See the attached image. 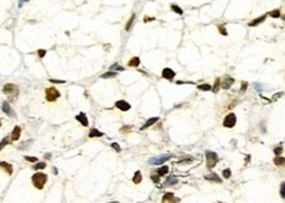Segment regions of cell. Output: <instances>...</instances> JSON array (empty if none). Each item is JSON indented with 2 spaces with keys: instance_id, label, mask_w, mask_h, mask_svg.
Masks as SVG:
<instances>
[{
  "instance_id": "d6986e66",
  "label": "cell",
  "mask_w": 285,
  "mask_h": 203,
  "mask_svg": "<svg viewBox=\"0 0 285 203\" xmlns=\"http://www.w3.org/2000/svg\"><path fill=\"white\" fill-rule=\"evenodd\" d=\"M141 181H142V173L139 170H137L134 173V177H133V182L138 185V184H141Z\"/></svg>"
},
{
  "instance_id": "4316f807",
  "label": "cell",
  "mask_w": 285,
  "mask_h": 203,
  "mask_svg": "<svg viewBox=\"0 0 285 203\" xmlns=\"http://www.w3.org/2000/svg\"><path fill=\"white\" fill-rule=\"evenodd\" d=\"M116 72H112V71H109V72H106V74H104V75H101V77L103 79H106V77H114L116 76Z\"/></svg>"
},
{
  "instance_id": "e0dca14e",
  "label": "cell",
  "mask_w": 285,
  "mask_h": 203,
  "mask_svg": "<svg viewBox=\"0 0 285 203\" xmlns=\"http://www.w3.org/2000/svg\"><path fill=\"white\" fill-rule=\"evenodd\" d=\"M103 132L101 131H99V130H96V129H91V131H90V134H88V136L90 138H100V136H103Z\"/></svg>"
},
{
  "instance_id": "d6a6232c",
  "label": "cell",
  "mask_w": 285,
  "mask_h": 203,
  "mask_svg": "<svg viewBox=\"0 0 285 203\" xmlns=\"http://www.w3.org/2000/svg\"><path fill=\"white\" fill-rule=\"evenodd\" d=\"M134 15H132V17H130V20H129V22H127V25H126V30H130V26L133 25V21H134Z\"/></svg>"
},
{
  "instance_id": "9a60e30c",
  "label": "cell",
  "mask_w": 285,
  "mask_h": 203,
  "mask_svg": "<svg viewBox=\"0 0 285 203\" xmlns=\"http://www.w3.org/2000/svg\"><path fill=\"white\" fill-rule=\"evenodd\" d=\"M158 119H159L158 117H154V118H150V119H148V121H147V122H146L145 124H143L142 127H141V129H142V130H145V129H147V127L153 126V124H155L156 122H158Z\"/></svg>"
},
{
  "instance_id": "9c48e42d",
  "label": "cell",
  "mask_w": 285,
  "mask_h": 203,
  "mask_svg": "<svg viewBox=\"0 0 285 203\" xmlns=\"http://www.w3.org/2000/svg\"><path fill=\"white\" fill-rule=\"evenodd\" d=\"M116 106H117V109H120L121 111H127V110H130V108H132V105H130L129 102H126V101H124V100L117 101Z\"/></svg>"
},
{
  "instance_id": "d4e9b609",
  "label": "cell",
  "mask_w": 285,
  "mask_h": 203,
  "mask_svg": "<svg viewBox=\"0 0 285 203\" xmlns=\"http://www.w3.org/2000/svg\"><path fill=\"white\" fill-rule=\"evenodd\" d=\"M114 70H116V71H124V67H122V66H118V64H117V63H114L113 66L111 67V71L113 72Z\"/></svg>"
},
{
  "instance_id": "6da1fadb",
  "label": "cell",
  "mask_w": 285,
  "mask_h": 203,
  "mask_svg": "<svg viewBox=\"0 0 285 203\" xmlns=\"http://www.w3.org/2000/svg\"><path fill=\"white\" fill-rule=\"evenodd\" d=\"M32 182H33L36 189L41 190V189H43L45 184L48 182V176L43 174V173H36V174H33V177H32Z\"/></svg>"
},
{
  "instance_id": "52a82bcc",
  "label": "cell",
  "mask_w": 285,
  "mask_h": 203,
  "mask_svg": "<svg viewBox=\"0 0 285 203\" xmlns=\"http://www.w3.org/2000/svg\"><path fill=\"white\" fill-rule=\"evenodd\" d=\"M1 110H3L8 117H16V113H15V110L11 108L9 102H7V101H4V102L1 104Z\"/></svg>"
},
{
  "instance_id": "30bf717a",
  "label": "cell",
  "mask_w": 285,
  "mask_h": 203,
  "mask_svg": "<svg viewBox=\"0 0 285 203\" xmlns=\"http://www.w3.org/2000/svg\"><path fill=\"white\" fill-rule=\"evenodd\" d=\"M20 134H21V127H20V126H16V127L13 129V131H12V134L9 135V139H11L12 142H16V140H19Z\"/></svg>"
},
{
  "instance_id": "f1b7e54d",
  "label": "cell",
  "mask_w": 285,
  "mask_h": 203,
  "mask_svg": "<svg viewBox=\"0 0 285 203\" xmlns=\"http://www.w3.org/2000/svg\"><path fill=\"white\" fill-rule=\"evenodd\" d=\"M269 16L273 17V19H277V17H280V11L279 9H274V11H272L271 13H269Z\"/></svg>"
},
{
  "instance_id": "b9f144b4",
  "label": "cell",
  "mask_w": 285,
  "mask_h": 203,
  "mask_svg": "<svg viewBox=\"0 0 285 203\" xmlns=\"http://www.w3.org/2000/svg\"><path fill=\"white\" fill-rule=\"evenodd\" d=\"M50 83H61V84H63V80H54V79H50Z\"/></svg>"
},
{
  "instance_id": "603a6c76",
  "label": "cell",
  "mask_w": 285,
  "mask_h": 203,
  "mask_svg": "<svg viewBox=\"0 0 285 203\" xmlns=\"http://www.w3.org/2000/svg\"><path fill=\"white\" fill-rule=\"evenodd\" d=\"M171 8H172V11H174V12H176L177 15H183V9L180 8L179 6H176V4H172V6H171Z\"/></svg>"
},
{
  "instance_id": "7a4b0ae2",
  "label": "cell",
  "mask_w": 285,
  "mask_h": 203,
  "mask_svg": "<svg viewBox=\"0 0 285 203\" xmlns=\"http://www.w3.org/2000/svg\"><path fill=\"white\" fill-rule=\"evenodd\" d=\"M3 92L6 93L7 96H8L11 101H15L17 98V95H19V88H17L15 84H11V83H8V84L4 85Z\"/></svg>"
},
{
  "instance_id": "3957f363",
  "label": "cell",
  "mask_w": 285,
  "mask_h": 203,
  "mask_svg": "<svg viewBox=\"0 0 285 203\" xmlns=\"http://www.w3.org/2000/svg\"><path fill=\"white\" fill-rule=\"evenodd\" d=\"M205 157H206V166L209 169H213L216 166V164L218 163V155L216 152H211V151H208L205 153Z\"/></svg>"
},
{
  "instance_id": "f6af8a7d",
  "label": "cell",
  "mask_w": 285,
  "mask_h": 203,
  "mask_svg": "<svg viewBox=\"0 0 285 203\" xmlns=\"http://www.w3.org/2000/svg\"><path fill=\"white\" fill-rule=\"evenodd\" d=\"M109 203H118V202H109Z\"/></svg>"
},
{
  "instance_id": "836d02e7",
  "label": "cell",
  "mask_w": 285,
  "mask_h": 203,
  "mask_svg": "<svg viewBox=\"0 0 285 203\" xmlns=\"http://www.w3.org/2000/svg\"><path fill=\"white\" fill-rule=\"evenodd\" d=\"M223 177H225V178H230V177H231V170H230V169H225V170H223Z\"/></svg>"
},
{
  "instance_id": "f546056e",
  "label": "cell",
  "mask_w": 285,
  "mask_h": 203,
  "mask_svg": "<svg viewBox=\"0 0 285 203\" xmlns=\"http://www.w3.org/2000/svg\"><path fill=\"white\" fill-rule=\"evenodd\" d=\"M177 181H179V179H177L176 177H171V178L167 181L166 185H175V184H177Z\"/></svg>"
},
{
  "instance_id": "ac0fdd59",
  "label": "cell",
  "mask_w": 285,
  "mask_h": 203,
  "mask_svg": "<svg viewBox=\"0 0 285 203\" xmlns=\"http://www.w3.org/2000/svg\"><path fill=\"white\" fill-rule=\"evenodd\" d=\"M265 17H267V15H263L261 17H259V19H255V20H252V21L250 22V26H255V25H259V24H261V22L265 20Z\"/></svg>"
},
{
  "instance_id": "4dcf8cb0",
  "label": "cell",
  "mask_w": 285,
  "mask_h": 203,
  "mask_svg": "<svg viewBox=\"0 0 285 203\" xmlns=\"http://www.w3.org/2000/svg\"><path fill=\"white\" fill-rule=\"evenodd\" d=\"M219 84H221V80H219V79H217V80H216V83H214L213 92H218V89H219Z\"/></svg>"
},
{
  "instance_id": "7c38bea8",
  "label": "cell",
  "mask_w": 285,
  "mask_h": 203,
  "mask_svg": "<svg viewBox=\"0 0 285 203\" xmlns=\"http://www.w3.org/2000/svg\"><path fill=\"white\" fill-rule=\"evenodd\" d=\"M0 168H3L4 170L7 172V173L11 176L12 173H13V166L11 165V164H8V163H6V161H0Z\"/></svg>"
},
{
  "instance_id": "8992f818",
  "label": "cell",
  "mask_w": 285,
  "mask_h": 203,
  "mask_svg": "<svg viewBox=\"0 0 285 203\" xmlns=\"http://www.w3.org/2000/svg\"><path fill=\"white\" fill-rule=\"evenodd\" d=\"M235 123H237V115H235L234 113H230L225 117V119H223V126L225 127L231 129V127L235 126Z\"/></svg>"
},
{
  "instance_id": "8d00e7d4",
  "label": "cell",
  "mask_w": 285,
  "mask_h": 203,
  "mask_svg": "<svg viewBox=\"0 0 285 203\" xmlns=\"http://www.w3.org/2000/svg\"><path fill=\"white\" fill-rule=\"evenodd\" d=\"M151 179L158 184V182H159V176H158V174H151Z\"/></svg>"
},
{
  "instance_id": "484cf974",
  "label": "cell",
  "mask_w": 285,
  "mask_h": 203,
  "mask_svg": "<svg viewBox=\"0 0 285 203\" xmlns=\"http://www.w3.org/2000/svg\"><path fill=\"white\" fill-rule=\"evenodd\" d=\"M198 89L200 90H211V87L209 84H200L198 85Z\"/></svg>"
},
{
  "instance_id": "5bb4252c",
  "label": "cell",
  "mask_w": 285,
  "mask_h": 203,
  "mask_svg": "<svg viewBox=\"0 0 285 203\" xmlns=\"http://www.w3.org/2000/svg\"><path fill=\"white\" fill-rule=\"evenodd\" d=\"M232 83H234V79H231L230 76H226V79H225L223 83H222V88H223V89H229V88L231 87Z\"/></svg>"
},
{
  "instance_id": "f35d334b",
  "label": "cell",
  "mask_w": 285,
  "mask_h": 203,
  "mask_svg": "<svg viewBox=\"0 0 285 203\" xmlns=\"http://www.w3.org/2000/svg\"><path fill=\"white\" fill-rule=\"evenodd\" d=\"M218 29H219V32H221V34H223V35H227V32H226V29H225L223 26H219Z\"/></svg>"
},
{
  "instance_id": "ba28073f",
  "label": "cell",
  "mask_w": 285,
  "mask_h": 203,
  "mask_svg": "<svg viewBox=\"0 0 285 203\" xmlns=\"http://www.w3.org/2000/svg\"><path fill=\"white\" fill-rule=\"evenodd\" d=\"M162 202H163V203H177V202H179V199L175 198V195L172 194V193H166V194L163 195Z\"/></svg>"
},
{
  "instance_id": "ee69618b",
  "label": "cell",
  "mask_w": 285,
  "mask_h": 203,
  "mask_svg": "<svg viewBox=\"0 0 285 203\" xmlns=\"http://www.w3.org/2000/svg\"><path fill=\"white\" fill-rule=\"evenodd\" d=\"M50 156H51L50 153H46V155H45V157H46V159H50Z\"/></svg>"
},
{
  "instance_id": "cb8c5ba5",
  "label": "cell",
  "mask_w": 285,
  "mask_h": 203,
  "mask_svg": "<svg viewBox=\"0 0 285 203\" xmlns=\"http://www.w3.org/2000/svg\"><path fill=\"white\" fill-rule=\"evenodd\" d=\"M8 143H9V138H8V136H7V138H4V139L1 140V142H0V151L3 149V148L6 147V145L8 144Z\"/></svg>"
},
{
  "instance_id": "60d3db41",
  "label": "cell",
  "mask_w": 285,
  "mask_h": 203,
  "mask_svg": "<svg viewBox=\"0 0 285 203\" xmlns=\"http://www.w3.org/2000/svg\"><path fill=\"white\" fill-rule=\"evenodd\" d=\"M246 88H247V83L243 81V83H242V88H240V90H242V92H244Z\"/></svg>"
},
{
  "instance_id": "d590c367",
  "label": "cell",
  "mask_w": 285,
  "mask_h": 203,
  "mask_svg": "<svg viewBox=\"0 0 285 203\" xmlns=\"http://www.w3.org/2000/svg\"><path fill=\"white\" fill-rule=\"evenodd\" d=\"M112 147H113V149H114V151H117V152H120V151H121V148H120L118 143H112Z\"/></svg>"
},
{
  "instance_id": "7402d4cb",
  "label": "cell",
  "mask_w": 285,
  "mask_h": 203,
  "mask_svg": "<svg viewBox=\"0 0 285 203\" xmlns=\"http://www.w3.org/2000/svg\"><path fill=\"white\" fill-rule=\"evenodd\" d=\"M43 168H46V164L43 163V161L42 163H36L34 165H33V169H34V170H40V169H43Z\"/></svg>"
},
{
  "instance_id": "277c9868",
  "label": "cell",
  "mask_w": 285,
  "mask_h": 203,
  "mask_svg": "<svg viewBox=\"0 0 285 203\" xmlns=\"http://www.w3.org/2000/svg\"><path fill=\"white\" fill-rule=\"evenodd\" d=\"M59 96H61V93H59L58 90H57L55 88H53V87L48 88V89L45 90V97H46V100H48L49 102H54L55 100H58V98H59Z\"/></svg>"
},
{
  "instance_id": "83f0119b",
  "label": "cell",
  "mask_w": 285,
  "mask_h": 203,
  "mask_svg": "<svg viewBox=\"0 0 285 203\" xmlns=\"http://www.w3.org/2000/svg\"><path fill=\"white\" fill-rule=\"evenodd\" d=\"M274 164H276V165H282V164H284V157L277 156V157L274 159Z\"/></svg>"
},
{
  "instance_id": "2e32d148",
  "label": "cell",
  "mask_w": 285,
  "mask_h": 203,
  "mask_svg": "<svg viewBox=\"0 0 285 203\" xmlns=\"http://www.w3.org/2000/svg\"><path fill=\"white\" fill-rule=\"evenodd\" d=\"M205 178L208 179V181H216V182H221V181H222V179L219 178V177L217 176L216 173H209V174H206Z\"/></svg>"
},
{
  "instance_id": "4fadbf2b",
  "label": "cell",
  "mask_w": 285,
  "mask_h": 203,
  "mask_svg": "<svg viewBox=\"0 0 285 203\" xmlns=\"http://www.w3.org/2000/svg\"><path fill=\"white\" fill-rule=\"evenodd\" d=\"M76 121H79L80 123H82V126H84V127H87L88 126V118H87V115H85L84 113H79L76 115Z\"/></svg>"
},
{
  "instance_id": "74e56055",
  "label": "cell",
  "mask_w": 285,
  "mask_h": 203,
  "mask_svg": "<svg viewBox=\"0 0 285 203\" xmlns=\"http://www.w3.org/2000/svg\"><path fill=\"white\" fill-rule=\"evenodd\" d=\"M37 53H38V56H40V58H42V56H45L46 51H45V50H42V49H41V50H38Z\"/></svg>"
},
{
  "instance_id": "1f68e13d",
  "label": "cell",
  "mask_w": 285,
  "mask_h": 203,
  "mask_svg": "<svg viewBox=\"0 0 285 203\" xmlns=\"http://www.w3.org/2000/svg\"><path fill=\"white\" fill-rule=\"evenodd\" d=\"M25 160L30 161V163H37V157H34V156H25Z\"/></svg>"
},
{
  "instance_id": "8fae6325",
  "label": "cell",
  "mask_w": 285,
  "mask_h": 203,
  "mask_svg": "<svg viewBox=\"0 0 285 203\" xmlns=\"http://www.w3.org/2000/svg\"><path fill=\"white\" fill-rule=\"evenodd\" d=\"M175 71L171 68H164L163 71H162V76L164 77V79H168V80H172L175 77Z\"/></svg>"
},
{
  "instance_id": "e575fe53",
  "label": "cell",
  "mask_w": 285,
  "mask_h": 203,
  "mask_svg": "<svg viewBox=\"0 0 285 203\" xmlns=\"http://www.w3.org/2000/svg\"><path fill=\"white\" fill-rule=\"evenodd\" d=\"M280 193H281V198H285V185H284V182L281 184V189H280Z\"/></svg>"
},
{
  "instance_id": "ffe728a7",
  "label": "cell",
  "mask_w": 285,
  "mask_h": 203,
  "mask_svg": "<svg viewBox=\"0 0 285 203\" xmlns=\"http://www.w3.org/2000/svg\"><path fill=\"white\" fill-rule=\"evenodd\" d=\"M168 170H169L168 166H167V165H163L162 168H159V169H158V176H159V177L166 176V174L168 173Z\"/></svg>"
},
{
  "instance_id": "ab89813d",
  "label": "cell",
  "mask_w": 285,
  "mask_h": 203,
  "mask_svg": "<svg viewBox=\"0 0 285 203\" xmlns=\"http://www.w3.org/2000/svg\"><path fill=\"white\" fill-rule=\"evenodd\" d=\"M282 152V148L281 147H279V148H274V153H276V155H280V153H281Z\"/></svg>"
},
{
  "instance_id": "5b68a950",
  "label": "cell",
  "mask_w": 285,
  "mask_h": 203,
  "mask_svg": "<svg viewBox=\"0 0 285 203\" xmlns=\"http://www.w3.org/2000/svg\"><path fill=\"white\" fill-rule=\"evenodd\" d=\"M172 157V155L167 153V155H162V156H156V157H151L148 159V164H153V165H162L163 163H166L167 160Z\"/></svg>"
},
{
  "instance_id": "7bdbcfd3",
  "label": "cell",
  "mask_w": 285,
  "mask_h": 203,
  "mask_svg": "<svg viewBox=\"0 0 285 203\" xmlns=\"http://www.w3.org/2000/svg\"><path fill=\"white\" fill-rule=\"evenodd\" d=\"M255 88H256L258 90H261V87H260V85H258V84H255Z\"/></svg>"
},
{
  "instance_id": "44dd1931",
  "label": "cell",
  "mask_w": 285,
  "mask_h": 203,
  "mask_svg": "<svg viewBox=\"0 0 285 203\" xmlns=\"http://www.w3.org/2000/svg\"><path fill=\"white\" fill-rule=\"evenodd\" d=\"M139 58H137V56H135V58H132V59H130V60H129V66L130 67H138V66H139Z\"/></svg>"
}]
</instances>
